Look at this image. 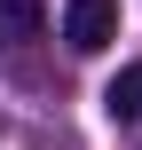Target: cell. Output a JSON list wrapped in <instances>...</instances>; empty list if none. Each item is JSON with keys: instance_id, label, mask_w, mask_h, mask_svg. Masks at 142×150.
I'll use <instances>...</instances> for the list:
<instances>
[{"instance_id": "cell-1", "label": "cell", "mask_w": 142, "mask_h": 150, "mask_svg": "<svg viewBox=\"0 0 142 150\" xmlns=\"http://www.w3.org/2000/svg\"><path fill=\"white\" fill-rule=\"evenodd\" d=\"M63 40H71L79 55H103V47L119 40V0H71V8H63Z\"/></svg>"}, {"instance_id": "cell-2", "label": "cell", "mask_w": 142, "mask_h": 150, "mask_svg": "<svg viewBox=\"0 0 142 150\" xmlns=\"http://www.w3.org/2000/svg\"><path fill=\"white\" fill-rule=\"evenodd\" d=\"M40 24H47V0H0V47L40 40Z\"/></svg>"}, {"instance_id": "cell-3", "label": "cell", "mask_w": 142, "mask_h": 150, "mask_svg": "<svg viewBox=\"0 0 142 150\" xmlns=\"http://www.w3.org/2000/svg\"><path fill=\"white\" fill-rule=\"evenodd\" d=\"M103 111H111L119 127H134V119H142V55L119 71V79H111V87H103Z\"/></svg>"}]
</instances>
